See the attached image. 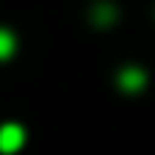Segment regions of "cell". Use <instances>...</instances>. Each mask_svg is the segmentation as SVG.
<instances>
[{
    "instance_id": "6da1fadb",
    "label": "cell",
    "mask_w": 155,
    "mask_h": 155,
    "mask_svg": "<svg viewBox=\"0 0 155 155\" xmlns=\"http://www.w3.org/2000/svg\"><path fill=\"white\" fill-rule=\"evenodd\" d=\"M23 141H26V132H23L20 124H3L0 127V152L6 155L17 152L23 147Z\"/></svg>"
},
{
    "instance_id": "7a4b0ae2",
    "label": "cell",
    "mask_w": 155,
    "mask_h": 155,
    "mask_svg": "<svg viewBox=\"0 0 155 155\" xmlns=\"http://www.w3.org/2000/svg\"><path fill=\"white\" fill-rule=\"evenodd\" d=\"M118 86H121L124 92H129V95L141 92V89L147 86V72L141 66H124L121 72H118Z\"/></svg>"
},
{
    "instance_id": "3957f363",
    "label": "cell",
    "mask_w": 155,
    "mask_h": 155,
    "mask_svg": "<svg viewBox=\"0 0 155 155\" xmlns=\"http://www.w3.org/2000/svg\"><path fill=\"white\" fill-rule=\"evenodd\" d=\"M89 17H92L95 26H109V23L118 20V9H115V3H109V0H101V3L92 6Z\"/></svg>"
},
{
    "instance_id": "277c9868",
    "label": "cell",
    "mask_w": 155,
    "mask_h": 155,
    "mask_svg": "<svg viewBox=\"0 0 155 155\" xmlns=\"http://www.w3.org/2000/svg\"><path fill=\"white\" fill-rule=\"evenodd\" d=\"M15 49H17L15 35H12L9 29H0V61H9V58L15 55Z\"/></svg>"
}]
</instances>
